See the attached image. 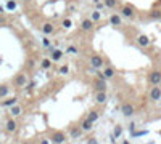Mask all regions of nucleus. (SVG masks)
I'll return each mask as SVG.
<instances>
[{
  "mask_svg": "<svg viewBox=\"0 0 161 144\" xmlns=\"http://www.w3.org/2000/svg\"><path fill=\"white\" fill-rule=\"evenodd\" d=\"M148 82L151 85H155V87H156L158 83H161V72L160 71H153L151 74H150V77H148Z\"/></svg>",
  "mask_w": 161,
  "mask_h": 144,
  "instance_id": "nucleus-1",
  "label": "nucleus"
},
{
  "mask_svg": "<svg viewBox=\"0 0 161 144\" xmlns=\"http://www.w3.org/2000/svg\"><path fill=\"white\" fill-rule=\"evenodd\" d=\"M121 15H123L124 18L132 19V18H134V10H132V7H130V5H124L123 10H121Z\"/></svg>",
  "mask_w": 161,
  "mask_h": 144,
  "instance_id": "nucleus-2",
  "label": "nucleus"
},
{
  "mask_svg": "<svg viewBox=\"0 0 161 144\" xmlns=\"http://www.w3.org/2000/svg\"><path fill=\"white\" fill-rule=\"evenodd\" d=\"M90 64H92L93 69H98V67H102V66H103V59H102L98 54H93V56L90 58Z\"/></svg>",
  "mask_w": 161,
  "mask_h": 144,
  "instance_id": "nucleus-3",
  "label": "nucleus"
},
{
  "mask_svg": "<svg viewBox=\"0 0 161 144\" xmlns=\"http://www.w3.org/2000/svg\"><path fill=\"white\" fill-rule=\"evenodd\" d=\"M80 29L85 30V32H89V30H93V21L92 19H84L82 23H80Z\"/></svg>",
  "mask_w": 161,
  "mask_h": 144,
  "instance_id": "nucleus-4",
  "label": "nucleus"
},
{
  "mask_svg": "<svg viewBox=\"0 0 161 144\" xmlns=\"http://www.w3.org/2000/svg\"><path fill=\"white\" fill-rule=\"evenodd\" d=\"M121 110H123V114L126 115V117H132V114L135 112V109L130 106V104H124V106L121 107Z\"/></svg>",
  "mask_w": 161,
  "mask_h": 144,
  "instance_id": "nucleus-5",
  "label": "nucleus"
},
{
  "mask_svg": "<svg viewBox=\"0 0 161 144\" xmlns=\"http://www.w3.org/2000/svg\"><path fill=\"white\" fill-rule=\"evenodd\" d=\"M95 99H97V102H98V104H103V102H106V99H108L106 91H97Z\"/></svg>",
  "mask_w": 161,
  "mask_h": 144,
  "instance_id": "nucleus-6",
  "label": "nucleus"
},
{
  "mask_svg": "<svg viewBox=\"0 0 161 144\" xmlns=\"http://www.w3.org/2000/svg\"><path fill=\"white\" fill-rule=\"evenodd\" d=\"M150 98L153 99V101H158V99H161V88L155 87L153 90L150 91Z\"/></svg>",
  "mask_w": 161,
  "mask_h": 144,
  "instance_id": "nucleus-7",
  "label": "nucleus"
},
{
  "mask_svg": "<svg viewBox=\"0 0 161 144\" xmlns=\"http://www.w3.org/2000/svg\"><path fill=\"white\" fill-rule=\"evenodd\" d=\"M95 90L97 91H106V82H105V79H100L95 82Z\"/></svg>",
  "mask_w": 161,
  "mask_h": 144,
  "instance_id": "nucleus-8",
  "label": "nucleus"
},
{
  "mask_svg": "<svg viewBox=\"0 0 161 144\" xmlns=\"http://www.w3.org/2000/svg\"><path fill=\"white\" fill-rule=\"evenodd\" d=\"M42 32L45 35H50V34H53L55 32V27H53V24H50V23H45L42 26Z\"/></svg>",
  "mask_w": 161,
  "mask_h": 144,
  "instance_id": "nucleus-9",
  "label": "nucleus"
},
{
  "mask_svg": "<svg viewBox=\"0 0 161 144\" xmlns=\"http://www.w3.org/2000/svg\"><path fill=\"white\" fill-rule=\"evenodd\" d=\"M26 82H27V79H26L24 74H19V75H16V79H15V83L18 85V87H24Z\"/></svg>",
  "mask_w": 161,
  "mask_h": 144,
  "instance_id": "nucleus-10",
  "label": "nucleus"
},
{
  "mask_svg": "<svg viewBox=\"0 0 161 144\" xmlns=\"http://www.w3.org/2000/svg\"><path fill=\"white\" fill-rule=\"evenodd\" d=\"M110 23H111L113 26H121L123 19H121V16H119V15H111V16H110Z\"/></svg>",
  "mask_w": 161,
  "mask_h": 144,
  "instance_id": "nucleus-11",
  "label": "nucleus"
},
{
  "mask_svg": "<svg viewBox=\"0 0 161 144\" xmlns=\"http://www.w3.org/2000/svg\"><path fill=\"white\" fill-rule=\"evenodd\" d=\"M52 139H53L55 144H61L63 141H65V135H63V133H55Z\"/></svg>",
  "mask_w": 161,
  "mask_h": 144,
  "instance_id": "nucleus-12",
  "label": "nucleus"
},
{
  "mask_svg": "<svg viewBox=\"0 0 161 144\" xmlns=\"http://www.w3.org/2000/svg\"><path fill=\"white\" fill-rule=\"evenodd\" d=\"M63 58V51L61 50H53V51H52V59L53 61H60Z\"/></svg>",
  "mask_w": 161,
  "mask_h": 144,
  "instance_id": "nucleus-13",
  "label": "nucleus"
},
{
  "mask_svg": "<svg viewBox=\"0 0 161 144\" xmlns=\"http://www.w3.org/2000/svg\"><path fill=\"white\" fill-rule=\"evenodd\" d=\"M138 45L140 46H148L150 45V38L147 37V35H140V37H138Z\"/></svg>",
  "mask_w": 161,
  "mask_h": 144,
  "instance_id": "nucleus-14",
  "label": "nucleus"
},
{
  "mask_svg": "<svg viewBox=\"0 0 161 144\" xmlns=\"http://www.w3.org/2000/svg\"><path fill=\"white\" fill-rule=\"evenodd\" d=\"M103 75H105V79H113V77H115V69H113V67H106L103 71Z\"/></svg>",
  "mask_w": 161,
  "mask_h": 144,
  "instance_id": "nucleus-15",
  "label": "nucleus"
},
{
  "mask_svg": "<svg viewBox=\"0 0 161 144\" xmlns=\"http://www.w3.org/2000/svg\"><path fill=\"white\" fill-rule=\"evenodd\" d=\"M7 130L8 131H15L16 130V122L15 120H8L7 122Z\"/></svg>",
  "mask_w": 161,
  "mask_h": 144,
  "instance_id": "nucleus-16",
  "label": "nucleus"
},
{
  "mask_svg": "<svg viewBox=\"0 0 161 144\" xmlns=\"http://www.w3.org/2000/svg\"><path fill=\"white\" fill-rule=\"evenodd\" d=\"M8 95V87L7 85H0V98H5Z\"/></svg>",
  "mask_w": 161,
  "mask_h": 144,
  "instance_id": "nucleus-17",
  "label": "nucleus"
},
{
  "mask_svg": "<svg viewBox=\"0 0 161 144\" xmlns=\"http://www.w3.org/2000/svg\"><path fill=\"white\" fill-rule=\"evenodd\" d=\"M100 18H102V16H100V11H98V10H95V11H92V16H90V19H92L93 23H97V21H100Z\"/></svg>",
  "mask_w": 161,
  "mask_h": 144,
  "instance_id": "nucleus-18",
  "label": "nucleus"
},
{
  "mask_svg": "<svg viewBox=\"0 0 161 144\" xmlns=\"http://www.w3.org/2000/svg\"><path fill=\"white\" fill-rule=\"evenodd\" d=\"M7 10H10V11L16 10V2H15V0H8V2H7Z\"/></svg>",
  "mask_w": 161,
  "mask_h": 144,
  "instance_id": "nucleus-19",
  "label": "nucleus"
},
{
  "mask_svg": "<svg viewBox=\"0 0 161 144\" xmlns=\"http://www.w3.org/2000/svg\"><path fill=\"white\" fill-rule=\"evenodd\" d=\"M97 118H98V112H90V114H89V117H87V120L89 122H97Z\"/></svg>",
  "mask_w": 161,
  "mask_h": 144,
  "instance_id": "nucleus-20",
  "label": "nucleus"
},
{
  "mask_svg": "<svg viewBox=\"0 0 161 144\" xmlns=\"http://www.w3.org/2000/svg\"><path fill=\"white\" fill-rule=\"evenodd\" d=\"M71 26H73V21H71L69 18L63 19V27H65V29H71Z\"/></svg>",
  "mask_w": 161,
  "mask_h": 144,
  "instance_id": "nucleus-21",
  "label": "nucleus"
},
{
  "mask_svg": "<svg viewBox=\"0 0 161 144\" xmlns=\"http://www.w3.org/2000/svg\"><path fill=\"white\" fill-rule=\"evenodd\" d=\"M103 2H105V7H108V8L116 7V0H103Z\"/></svg>",
  "mask_w": 161,
  "mask_h": 144,
  "instance_id": "nucleus-22",
  "label": "nucleus"
},
{
  "mask_svg": "<svg viewBox=\"0 0 161 144\" xmlns=\"http://www.w3.org/2000/svg\"><path fill=\"white\" fill-rule=\"evenodd\" d=\"M92 125H93L92 122L84 120V122H82V130H90V128H92Z\"/></svg>",
  "mask_w": 161,
  "mask_h": 144,
  "instance_id": "nucleus-23",
  "label": "nucleus"
},
{
  "mask_svg": "<svg viewBox=\"0 0 161 144\" xmlns=\"http://www.w3.org/2000/svg\"><path fill=\"white\" fill-rule=\"evenodd\" d=\"M19 114H21V107L13 106V107H12V115H19Z\"/></svg>",
  "mask_w": 161,
  "mask_h": 144,
  "instance_id": "nucleus-24",
  "label": "nucleus"
},
{
  "mask_svg": "<svg viewBox=\"0 0 161 144\" xmlns=\"http://www.w3.org/2000/svg\"><path fill=\"white\" fill-rule=\"evenodd\" d=\"M40 64H42V67H44V69H50L52 63H50V59H42V63H40Z\"/></svg>",
  "mask_w": 161,
  "mask_h": 144,
  "instance_id": "nucleus-25",
  "label": "nucleus"
},
{
  "mask_svg": "<svg viewBox=\"0 0 161 144\" xmlns=\"http://www.w3.org/2000/svg\"><path fill=\"white\" fill-rule=\"evenodd\" d=\"M121 133H123V128L121 126H115V138H119Z\"/></svg>",
  "mask_w": 161,
  "mask_h": 144,
  "instance_id": "nucleus-26",
  "label": "nucleus"
},
{
  "mask_svg": "<svg viewBox=\"0 0 161 144\" xmlns=\"http://www.w3.org/2000/svg\"><path fill=\"white\" fill-rule=\"evenodd\" d=\"M79 135H80V130L79 128H73V130H71V136H73V138H77Z\"/></svg>",
  "mask_w": 161,
  "mask_h": 144,
  "instance_id": "nucleus-27",
  "label": "nucleus"
},
{
  "mask_svg": "<svg viewBox=\"0 0 161 144\" xmlns=\"http://www.w3.org/2000/svg\"><path fill=\"white\" fill-rule=\"evenodd\" d=\"M16 102V98H12V99H7V101L3 102V106H13Z\"/></svg>",
  "mask_w": 161,
  "mask_h": 144,
  "instance_id": "nucleus-28",
  "label": "nucleus"
},
{
  "mask_svg": "<svg viewBox=\"0 0 161 144\" xmlns=\"http://www.w3.org/2000/svg\"><path fill=\"white\" fill-rule=\"evenodd\" d=\"M68 72H69V67H68V66H61V67H60V74H63V75H66Z\"/></svg>",
  "mask_w": 161,
  "mask_h": 144,
  "instance_id": "nucleus-29",
  "label": "nucleus"
},
{
  "mask_svg": "<svg viewBox=\"0 0 161 144\" xmlns=\"http://www.w3.org/2000/svg\"><path fill=\"white\" fill-rule=\"evenodd\" d=\"M151 18L153 19H161V11H153L151 13Z\"/></svg>",
  "mask_w": 161,
  "mask_h": 144,
  "instance_id": "nucleus-30",
  "label": "nucleus"
},
{
  "mask_svg": "<svg viewBox=\"0 0 161 144\" xmlns=\"http://www.w3.org/2000/svg\"><path fill=\"white\" fill-rule=\"evenodd\" d=\"M42 45L45 46V48H50V40H48V38H44V40H42Z\"/></svg>",
  "mask_w": 161,
  "mask_h": 144,
  "instance_id": "nucleus-31",
  "label": "nucleus"
},
{
  "mask_svg": "<svg viewBox=\"0 0 161 144\" xmlns=\"http://www.w3.org/2000/svg\"><path fill=\"white\" fill-rule=\"evenodd\" d=\"M68 51H69V53H76L77 50H76V46H69V48H68Z\"/></svg>",
  "mask_w": 161,
  "mask_h": 144,
  "instance_id": "nucleus-32",
  "label": "nucleus"
},
{
  "mask_svg": "<svg viewBox=\"0 0 161 144\" xmlns=\"http://www.w3.org/2000/svg\"><path fill=\"white\" fill-rule=\"evenodd\" d=\"M134 128H135V125H134V123H130V125H129V130H130V133H134Z\"/></svg>",
  "mask_w": 161,
  "mask_h": 144,
  "instance_id": "nucleus-33",
  "label": "nucleus"
},
{
  "mask_svg": "<svg viewBox=\"0 0 161 144\" xmlns=\"http://www.w3.org/2000/svg\"><path fill=\"white\" fill-rule=\"evenodd\" d=\"M105 7V3H97V10H102Z\"/></svg>",
  "mask_w": 161,
  "mask_h": 144,
  "instance_id": "nucleus-34",
  "label": "nucleus"
},
{
  "mask_svg": "<svg viewBox=\"0 0 161 144\" xmlns=\"http://www.w3.org/2000/svg\"><path fill=\"white\" fill-rule=\"evenodd\" d=\"M89 144H98V143H97L95 139H90V141H89Z\"/></svg>",
  "mask_w": 161,
  "mask_h": 144,
  "instance_id": "nucleus-35",
  "label": "nucleus"
},
{
  "mask_svg": "<svg viewBox=\"0 0 161 144\" xmlns=\"http://www.w3.org/2000/svg\"><path fill=\"white\" fill-rule=\"evenodd\" d=\"M40 144H48V141H47V139H44V141H42Z\"/></svg>",
  "mask_w": 161,
  "mask_h": 144,
  "instance_id": "nucleus-36",
  "label": "nucleus"
},
{
  "mask_svg": "<svg viewBox=\"0 0 161 144\" xmlns=\"http://www.w3.org/2000/svg\"><path fill=\"white\" fill-rule=\"evenodd\" d=\"M123 144H129V143H127V141H124V143H123Z\"/></svg>",
  "mask_w": 161,
  "mask_h": 144,
  "instance_id": "nucleus-37",
  "label": "nucleus"
},
{
  "mask_svg": "<svg viewBox=\"0 0 161 144\" xmlns=\"http://www.w3.org/2000/svg\"><path fill=\"white\" fill-rule=\"evenodd\" d=\"M24 144H29V143H24Z\"/></svg>",
  "mask_w": 161,
  "mask_h": 144,
  "instance_id": "nucleus-38",
  "label": "nucleus"
},
{
  "mask_svg": "<svg viewBox=\"0 0 161 144\" xmlns=\"http://www.w3.org/2000/svg\"><path fill=\"white\" fill-rule=\"evenodd\" d=\"M24 2H27V0H24Z\"/></svg>",
  "mask_w": 161,
  "mask_h": 144,
  "instance_id": "nucleus-39",
  "label": "nucleus"
},
{
  "mask_svg": "<svg viewBox=\"0 0 161 144\" xmlns=\"http://www.w3.org/2000/svg\"><path fill=\"white\" fill-rule=\"evenodd\" d=\"M150 144H151V143H150Z\"/></svg>",
  "mask_w": 161,
  "mask_h": 144,
  "instance_id": "nucleus-40",
  "label": "nucleus"
}]
</instances>
